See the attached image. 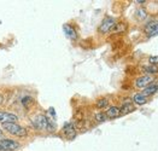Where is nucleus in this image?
Returning <instances> with one entry per match:
<instances>
[{
  "mask_svg": "<svg viewBox=\"0 0 158 151\" xmlns=\"http://www.w3.org/2000/svg\"><path fill=\"white\" fill-rule=\"evenodd\" d=\"M4 100H5V98H4V96L2 94H0V105L4 103Z\"/></svg>",
  "mask_w": 158,
  "mask_h": 151,
  "instance_id": "aec40b11",
  "label": "nucleus"
},
{
  "mask_svg": "<svg viewBox=\"0 0 158 151\" xmlns=\"http://www.w3.org/2000/svg\"><path fill=\"white\" fill-rule=\"evenodd\" d=\"M22 148L21 143L13 139L2 138L0 139V151H17Z\"/></svg>",
  "mask_w": 158,
  "mask_h": 151,
  "instance_id": "7ed1b4c3",
  "label": "nucleus"
},
{
  "mask_svg": "<svg viewBox=\"0 0 158 151\" xmlns=\"http://www.w3.org/2000/svg\"><path fill=\"white\" fill-rule=\"evenodd\" d=\"M2 136H4V131H2V128H0V139L2 138Z\"/></svg>",
  "mask_w": 158,
  "mask_h": 151,
  "instance_id": "412c9836",
  "label": "nucleus"
},
{
  "mask_svg": "<svg viewBox=\"0 0 158 151\" xmlns=\"http://www.w3.org/2000/svg\"><path fill=\"white\" fill-rule=\"evenodd\" d=\"M95 107L98 109H105V108H109V99L103 97V98H99L95 100Z\"/></svg>",
  "mask_w": 158,
  "mask_h": 151,
  "instance_id": "4468645a",
  "label": "nucleus"
},
{
  "mask_svg": "<svg viewBox=\"0 0 158 151\" xmlns=\"http://www.w3.org/2000/svg\"><path fill=\"white\" fill-rule=\"evenodd\" d=\"M22 104L26 107V108H29L31 104H34V98L30 96H26L24 98H22Z\"/></svg>",
  "mask_w": 158,
  "mask_h": 151,
  "instance_id": "a211bd4d",
  "label": "nucleus"
},
{
  "mask_svg": "<svg viewBox=\"0 0 158 151\" xmlns=\"http://www.w3.org/2000/svg\"><path fill=\"white\" fill-rule=\"evenodd\" d=\"M107 119H117L121 116V109L116 105H112V107H109L105 111Z\"/></svg>",
  "mask_w": 158,
  "mask_h": 151,
  "instance_id": "f8f14e48",
  "label": "nucleus"
},
{
  "mask_svg": "<svg viewBox=\"0 0 158 151\" xmlns=\"http://www.w3.org/2000/svg\"><path fill=\"white\" fill-rule=\"evenodd\" d=\"M62 132H63V134H64V137L66 139H74V138L76 137V134H77L76 133V127H75V124H73V122L64 124Z\"/></svg>",
  "mask_w": 158,
  "mask_h": 151,
  "instance_id": "423d86ee",
  "label": "nucleus"
},
{
  "mask_svg": "<svg viewBox=\"0 0 158 151\" xmlns=\"http://www.w3.org/2000/svg\"><path fill=\"white\" fill-rule=\"evenodd\" d=\"M153 76L152 75H143L140 78H138L135 81H134V85L135 87L138 88H145L146 86H148L151 82H153Z\"/></svg>",
  "mask_w": 158,
  "mask_h": 151,
  "instance_id": "0eeeda50",
  "label": "nucleus"
},
{
  "mask_svg": "<svg viewBox=\"0 0 158 151\" xmlns=\"http://www.w3.org/2000/svg\"><path fill=\"white\" fill-rule=\"evenodd\" d=\"M119 109H121V115H127V114H131V112H133L135 110V105H134L132 99L127 98L123 102V104H122V107Z\"/></svg>",
  "mask_w": 158,
  "mask_h": 151,
  "instance_id": "9d476101",
  "label": "nucleus"
},
{
  "mask_svg": "<svg viewBox=\"0 0 158 151\" xmlns=\"http://www.w3.org/2000/svg\"><path fill=\"white\" fill-rule=\"evenodd\" d=\"M145 33L147 34V36H155L158 35V21H151L148 23L145 24Z\"/></svg>",
  "mask_w": 158,
  "mask_h": 151,
  "instance_id": "6e6552de",
  "label": "nucleus"
},
{
  "mask_svg": "<svg viewBox=\"0 0 158 151\" xmlns=\"http://www.w3.org/2000/svg\"><path fill=\"white\" fill-rule=\"evenodd\" d=\"M18 121V116L15 115L12 112H7V111H0V124H17Z\"/></svg>",
  "mask_w": 158,
  "mask_h": 151,
  "instance_id": "39448f33",
  "label": "nucleus"
},
{
  "mask_svg": "<svg viewBox=\"0 0 158 151\" xmlns=\"http://www.w3.org/2000/svg\"><path fill=\"white\" fill-rule=\"evenodd\" d=\"M126 28H127L126 23H123V22H116L114 28H112V30H111V33H124Z\"/></svg>",
  "mask_w": 158,
  "mask_h": 151,
  "instance_id": "2eb2a0df",
  "label": "nucleus"
},
{
  "mask_svg": "<svg viewBox=\"0 0 158 151\" xmlns=\"http://www.w3.org/2000/svg\"><path fill=\"white\" fill-rule=\"evenodd\" d=\"M31 126L38 129V131H44V132H50L52 133L56 131V124L52 119L45 114H36L31 117L30 120Z\"/></svg>",
  "mask_w": 158,
  "mask_h": 151,
  "instance_id": "f257e3e1",
  "label": "nucleus"
},
{
  "mask_svg": "<svg viewBox=\"0 0 158 151\" xmlns=\"http://www.w3.org/2000/svg\"><path fill=\"white\" fill-rule=\"evenodd\" d=\"M1 128L4 132L11 134L13 137L17 138H24L28 136V131L27 128H24L23 126L18 124H1Z\"/></svg>",
  "mask_w": 158,
  "mask_h": 151,
  "instance_id": "f03ea898",
  "label": "nucleus"
},
{
  "mask_svg": "<svg viewBox=\"0 0 158 151\" xmlns=\"http://www.w3.org/2000/svg\"><path fill=\"white\" fill-rule=\"evenodd\" d=\"M138 17H139L140 19H144L146 17V12L144 10H138Z\"/></svg>",
  "mask_w": 158,
  "mask_h": 151,
  "instance_id": "6ab92c4d",
  "label": "nucleus"
},
{
  "mask_svg": "<svg viewBox=\"0 0 158 151\" xmlns=\"http://www.w3.org/2000/svg\"><path fill=\"white\" fill-rule=\"evenodd\" d=\"M94 119H95L97 122H105L107 120V116H106L105 111H99L94 115Z\"/></svg>",
  "mask_w": 158,
  "mask_h": 151,
  "instance_id": "dca6fc26",
  "label": "nucleus"
},
{
  "mask_svg": "<svg viewBox=\"0 0 158 151\" xmlns=\"http://www.w3.org/2000/svg\"><path fill=\"white\" fill-rule=\"evenodd\" d=\"M147 73V75H155V74H158V65L156 64H151V65H147L144 68Z\"/></svg>",
  "mask_w": 158,
  "mask_h": 151,
  "instance_id": "f3484780",
  "label": "nucleus"
},
{
  "mask_svg": "<svg viewBox=\"0 0 158 151\" xmlns=\"http://www.w3.org/2000/svg\"><path fill=\"white\" fill-rule=\"evenodd\" d=\"M133 103L138 104V105H144L147 103V97H145L143 93H135L132 98Z\"/></svg>",
  "mask_w": 158,
  "mask_h": 151,
  "instance_id": "ddd939ff",
  "label": "nucleus"
},
{
  "mask_svg": "<svg viewBox=\"0 0 158 151\" xmlns=\"http://www.w3.org/2000/svg\"><path fill=\"white\" fill-rule=\"evenodd\" d=\"M158 91V80H155L153 82H151L148 86H146L145 88H143V94L145 97H151L153 96V94H156Z\"/></svg>",
  "mask_w": 158,
  "mask_h": 151,
  "instance_id": "1a4fd4ad",
  "label": "nucleus"
},
{
  "mask_svg": "<svg viewBox=\"0 0 158 151\" xmlns=\"http://www.w3.org/2000/svg\"><path fill=\"white\" fill-rule=\"evenodd\" d=\"M63 30L65 33V35L70 39V40H76L77 39V31L75 30V28L70 24H64L63 26Z\"/></svg>",
  "mask_w": 158,
  "mask_h": 151,
  "instance_id": "9b49d317",
  "label": "nucleus"
},
{
  "mask_svg": "<svg viewBox=\"0 0 158 151\" xmlns=\"http://www.w3.org/2000/svg\"><path fill=\"white\" fill-rule=\"evenodd\" d=\"M115 23H116L115 18H112L111 16H105L104 19L102 21V23H100L99 28H98V31H99L100 34L110 33V31L112 30L114 26H115Z\"/></svg>",
  "mask_w": 158,
  "mask_h": 151,
  "instance_id": "20e7f679",
  "label": "nucleus"
}]
</instances>
